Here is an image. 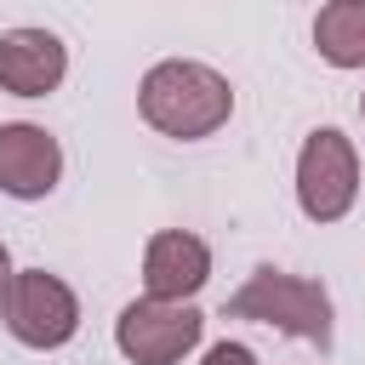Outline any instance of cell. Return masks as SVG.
I'll return each mask as SVG.
<instances>
[{
    "instance_id": "obj_6",
    "label": "cell",
    "mask_w": 365,
    "mask_h": 365,
    "mask_svg": "<svg viewBox=\"0 0 365 365\" xmlns=\"http://www.w3.org/2000/svg\"><path fill=\"white\" fill-rule=\"evenodd\" d=\"M63 177V148L46 125L11 120L0 125V194L11 200H46Z\"/></svg>"
},
{
    "instance_id": "obj_8",
    "label": "cell",
    "mask_w": 365,
    "mask_h": 365,
    "mask_svg": "<svg viewBox=\"0 0 365 365\" xmlns=\"http://www.w3.org/2000/svg\"><path fill=\"white\" fill-rule=\"evenodd\" d=\"M68 74V51L51 29H6L0 34V91L11 97H46Z\"/></svg>"
},
{
    "instance_id": "obj_1",
    "label": "cell",
    "mask_w": 365,
    "mask_h": 365,
    "mask_svg": "<svg viewBox=\"0 0 365 365\" xmlns=\"http://www.w3.org/2000/svg\"><path fill=\"white\" fill-rule=\"evenodd\" d=\"M137 108L154 131L177 137V143H200L211 137L217 125H228L234 114V86L228 74H217L211 63H194V57H165L143 74L137 86Z\"/></svg>"
},
{
    "instance_id": "obj_3",
    "label": "cell",
    "mask_w": 365,
    "mask_h": 365,
    "mask_svg": "<svg viewBox=\"0 0 365 365\" xmlns=\"http://www.w3.org/2000/svg\"><path fill=\"white\" fill-rule=\"evenodd\" d=\"M359 200V154L336 125L308 131L297 154V205L308 222H342Z\"/></svg>"
},
{
    "instance_id": "obj_12",
    "label": "cell",
    "mask_w": 365,
    "mask_h": 365,
    "mask_svg": "<svg viewBox=\"0 0 365 365\" xmlns=\"http://www.w3.org/2000/svg\"><path fill=\"white\" fill-rule=\"evenodd\" d=\"M359 114H365V97H359Z\"/></svg>"
},
{
    "instance_id": "obj_7",
    "label": "cell",
    "mask_w": 365,
    "mask_h": 365,
    "mask_svg": "<svg viewBox=\"0 0 365 365\" xmlns=\"http://www.w3.org/2000/svg\"><path fill=\"white\" fill-rule=\"evenodd\" d=\"M205 279H211V251H205L200 234L165 228V234L148 240V251H143V291L154 302H188Z\"/></svg>"
},
{
    "instance_id": "obj_11",
    "label": "cell",
    "mask_w": 365,
    "mask_h": 365,
    "mask_svg": "<svg viewBox=\"0 0 365 365\" xmlns=\"http://www.w3.org/2000/svg\"><path fill=\"white\" fill-rule=\"evenodd\" d=\"M11 274H17V268H11V251H6V240H0V297H6V285H11Z\"/></svg>"
},
{
    "instance_id": "obj_4",
    "label": "cell",
    "mask_w": 365,
    "mask_h": 365,
    "mask_svg": "<svg viewBox=\"0 0 365 365\" xmlns=\"http://www.w3.org/2000/svg\"><path fill=\"white\" fill-rule=\"evenodd\" d=\"M0 314H6V331L23 342V348H63L74 331H80V302H74V291L57 279V274H46V268H23V274H11V285H6V297H0Z\"/></svg>"
},
{
    "instance_id": "obj_10",
    "label": "cell",
    "mask_w": 365,
    "mask_h": 365,
    "mask_svg": "<svg viewBox=\"0 0 365 365\" xmlns=\"http://www.w3.org/2000/svg\"><path fill=\"white\" fill-rule=\"evenodd\" d=\"M200 365H257V354H251L245 342H211Z\"/></svg>"
},
{
    "instance_id": "obj_2",
    "label": "cell",
    "mask_w": 365,
    "mask_h": 365,
    "mask_svg": "<svg viewBox=\"0 0 365 365\" xmlns=\"http://www.w3.org/2000/svg\"><path fill=\"white\" fill-rule=\"evenodd\" d=\"M228 319H257V325H274L285 336H302L314 348H331V297L319 279L308 274H285V268H257L228 302H222Z\"/></svg>"
},
{
    "instance_id": "obj_9",
    "label": "cell",
    "mask_w": 365,
    "mask_h": 365,
    "mask_svg": "<svg viewBox=\"0 0 365 365\" xmlns=\"http://www.w3.org/2000/svg\"><path fill=\"white\" fill-rule=\"evenodd\" d=\"M314 46L331 68H365V0H331L314 17Z\"/></svg>"
},
{
    "instance_id": "obj_5",
    "label": "cell",
    "mask_w": 365,
    "mask_h": 365,
    "mask_svg": "<svg viewBox=\"0 0 365 365\" xmlns=\"http://www.w3.org/2000/svg\"><path fill=\"white\" fill-rule=\"evenodd\" d=\"M205 331V314L194 302H154V297H137L120 308L114 319V342L131 365H177Z\"/></svg>"
}]
</instances>
